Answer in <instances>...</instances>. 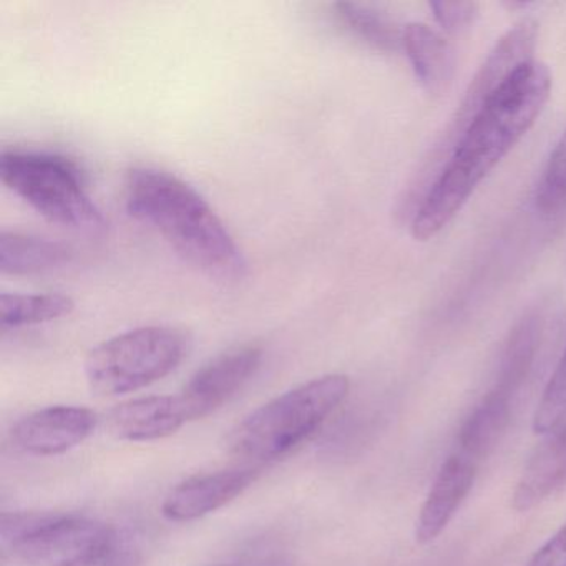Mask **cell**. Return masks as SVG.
I'll return each instance as SVG.
<instances>
[{
	"mask_svg": "<svg viewBox=\"0 0 566 566\" xmlns=\"http://www.w3.org/2000/svg\"><path fill=\"white\" fill-rule=\"evenodd\" d=\"M187 350V336L175 327H138L94 347L85 359V377L94 392L122 396L174 373Z\"/></svg>",
	"mask_w": 566,
	"mask_h": 566,
	"instance_id": "cell-6",
	"label": "cell"
},
{
	"mask_svg": "<svg viewBox=\"0 0 566 566\" xmlns=\"http://www.w3.org/2000/svg\"><path fill=\"white\" fill-rule=\"evenodd\" d=\"M108 430L118 440L151 442L174 436L187 423L177 396L128 400L108 413Z\"/></svg>",
	"mask_w": 566,
	"mask_h": 566,
	"instance_id": "cell-12",
	"label": "cell"
},
{
	"mask_svg": "<svg viewBox=\"0 0 566 566\" xmlns=\"http://www.w3.org/2000/svg\"><path fill=\"white\" fill-rule=\"evenodd\" d=\"M258 475L260 470L247 467L191 476L165 496L161 513L171 522L203 518L238 499L256 482Z\"/></svg>",
	"mask_w": 566,
	"mask_h": 566,
	"instance_id": "cell-10",
	"label": "cell"
},
{
	"mask_svg": "<svg viewBox=\"0 0 566 566\" xmlns=\"http://www.w3.org/2000/svg\"><path fill=\"white\" fill-rule=\"evenodd\" d=\"M536 34L538 25L532 19L516 24L510 29L499 42L493 51L490 52L486 61L483 62L480 71L476 72L473 81L467 88L465 97L462 104L457 108L455 117L449 125V132L443 137L442 145L439 147L440 154L449 151L452 154L459 138L462 137L470 122L473 120L480 108L483 107L490 95L526 62L533 61V51H535Z\"/></svg>",
	"mask_w": 566,
	"mask_h": 566,
	"instance_id": "cell-7",
	"label": "cell"
},
{
	"mask_svg": "<svg viewBox=\"0 0 566 566\" xmlns=\"http://www.w3.org/2000/svg\"><path fill=\"white\" fill-rule=\"evenodd\" d=\"M526 566H566V523L533 555Z\"/></svg>",
	"mask_w": 566,
	"mask_h": 566,
	"instance_id": "cell-23",
	"label": "cell"
},
{
	"mask_svg": "<svg viewBox=\"0 0 566 566\" xmlns=\"http://www.w3.org/2000/svg\"><path fill=\"white\" fill-rule=\"evenodd\" d=\"M536 210L553 214L566 205V132L549 155L535 193Z\"/></svg>",
	"mask_w": 566,
	"mask_h": 566,
	"instance_id": "cell-20",
	"label": "cell"
},
{
	"mask_svg": "<svg viewBox=\"0 0 566 566\" xmlns=\"http://www.w3.org/2000/svg\"><path fill=\"white\" fill-rule=\"evenodd\" d=\"M72 251L59 241L34 234L0 233V271L9 276L49 273L71 263Z\"/></svg>",
	"mask_w": 566,
	"mask_h": 566,
	"instance_id": "cell-16",
	"label": "cell"
},
{
	"mask_svg": "<svg viewBox=\"0 0 566 566\" xmlns=\"http://www.w3.org/2000/svg\"><path fill=\"white\" fill-rule=\"evenodd\" d=\"M403 52L427 94L440 97L449 91L455 75V54L439 31L419 22L407 24L403 28Z\"/></svg>",
	"mask_w": 566,
	"mask_h": 566,
	"instance_id": "cell-13",
	"label": "cell"
},
{
	"mask_svg": "<svg viewBox=\"0 0 566 566\" xmlns=\"http://www.w3.org/2000/svg\"><path fill=\"white\" fill-rule=\"evenodd\" d=\"M75 303L61 293L8 294L0 296V324L2 329L35 326L69 316Z\"/></svg>",
	"mask_w": 566,
	"mask_h": 566,
	"instance_id": "cell-18",
	"label": "cell"
},
{
	"mask_svg": "<svg viewBox=\"0 0 566 566\" xmlns=\"http://www.w3.org/2000/svg\"><path fill=\"white\" fill-rule=\"evenodd\" d=\"M479 469V463L455 450L447 457L420 509L416 525L417 542H433L447 528L472 490Z\"/></svg>",
	"mask_w": 566,
	"mask_h": 566,
	"instance_id": "cell-11",
	"label": "cell"
},
{
	"mask_svg": "<svg viewBox=\"0 0 566 566\" xmlns=\"http://www.w3.org/2000/svg\"><path fill=\"white\" fill-rule=\"evenodd\" d=\"M430 9L442 31L449 34L465 31L479 18L476 2H430Z\"/></svg>",
	"mask_w": 566,
	"mask_h": 566,
	"instance_id": "cell-22",
	"label": "cell"
},
{
	"mask_svg": "<svg viewBox=\"0 0 566 566\" xmlns=\"http://www.w3.org/2000/svg\"><path fill=\"white\" fill-rule=\"evenodd\" d=\"M125 207L210 280L233 284L247 277V258L227 224L181 178L157 168H134L125 181Z\"/></svg>",
	"mask_w": 566,
	"mask_h": 566,
	"instance_id": "cell-2",
	"label": "cell"
},
{
	"mask_svg": "<svg viewBox=\"0 0 566 566\" xmlns=\"http://www.w3.org/2000/svg\"><path fill=\"white\" fill-rule=\"evenodd\" d=\"M566 482V423L548 433L526 463L515 492L513 509L528 512L545 502Z\"/></svg>",
	"mask_w": 566,
	"mask_h": 566,
	"instance_id": "cell-14",
	"label": "cell"
},
{
	"mask_svg": "<svg viewBox=\"0 0 566 566\" xmlns=\"http://www.w3.org/2000/svg\"><path fill=\"white\" fill-rule=\"evenodd\" d=\"M563 423H566V349L546 384L545 392L533 417V429L548 436Z\"/></svg>",
	"mask_w": 566,
	"mask_h": 566,
	"instance_id": "cell-21",
	"label": "cell"
},
{
	"mask_svg": "<svg viewBox=\"0 0 566 566\" xmlns=\"http://www.w3.org/2000/svg\"><path fill=\"white\" fill-rule=\"evenodd\" d=\"M97 426V413L84 407H48L19 420L12 440L29 455H61L85 442Z\"/></svg>",
	"mask_w": 566,
	"mask_h": 566,
	"instance_id": "cell-9",
	"label": "cell"
},
{
	"mask_svg": "<svg viewBox=\"0 0 566 566\" xmlns=\"http://www.w3.org/2000/svg\"><path fill=\"white\" fill-rule=\"evenodd\" d=\"M349 387V377L327 374L274 397L234 429L231 452L254 462L286 455L326 422Z\"/></svg>",
	"mask_w": 566,
	"mask_h": 566,
	"instance_id": "cell-3",
	"label": "cell"
},
{
	"mask_svg": "<svg viewBox=\"0 0 566 566\" xmlns=\"http://www.w3.org/2000/svg\"><path fill=\"white\" fill-rule=\"evenodd\" d=\"M549 91L548 67L530 61L490 95L417 208L412 220L417 241L432 240L457 217L476 187L533 127Z\"/></svg>",
	"mask_w": 566,
	"mask_h": 566,
	"instance_id": "cell-1",
	"label": "cell"
},
{
	"mask_svg": "<svg viewBox=\"0 0 566 566\" xmlns=\"http://www.w3.org/2000/svg\"><path fill=\"white\" fill-rule=\"evenodd\" d=\"M538 323L535 317H528L516 326L506 343L505 350H503L502 366H500L499 379L495 384L496 389L515 396L532 367L536 346H538Z\"/></svg>",
	"mask_w": 566,
	"mask_h": 566,
	"instance_id": "cell-19",
	"label": "cell"
},
{
	"mask_svg": "<svg viewBox=\"0 0 566 566\" xmlns=\"http://www.w3.org/2000/svg\"><path fill=\"white\" fill-rule=\"evenodd\" d=\"M0 180L52 223L87 233L105 228L104 214L85 190L81 171L67 158L44 151H4Z\"/></svg>",
	"mask_w": 566,
	"mask_h": 566,
	"instance_id": "cell-4",
	"label": "cell"
},
{
	"mask_svg": "<svg viewBox=\"0 0 566 566\" xmlns=\"http://www.w3.org/2000/svg\"><path fill=\"white\" fill-rule=\"evenodd\" d=\"M334 12L340 24L364 44L387 54L403 51V28L377 9L357 2H337Z\"/></svg>",
	"mask_w": 566,
	"mask_h": 566,
	"instance_id": "cell-17",
	"label": "cell"
},
{
	"mask_svg": "<svg viewBox=\"0 0 566 566\" xmlns=\"http://www.w3.org/2000/svg\"><path fill=\"white\" fill-rule=\"evenodd\" d=\"M0 536L2 546L28 566H98L117 533L85 516L6 513Z\"/></svg>",
	"mask_w": 566,
	"mask_h": 566,
	"instance_id": "cell-5",
	"label": "cell"
},
{
	"mask_svg": "<svg viewBox=\"0 0 566 566\" xmlns=\"http://www.w3.org/2000/svg\"><path fill=\"white\" fill-rule=\"evenodd\" d=\"M98 566H142V556L137 546L128 539L115 538L111 552Z\"/></svg>",
	"mask_w": 566,
	"mask_h": 566,
	"instance_id": "cell-24",
	"label": "cell"
},
{
	"mask_svg": "<svg viewBox=\"0 0 566 566\" xmlns=\"http://www.w3.org/2000/svg\"><path fill=\"white\" fill-rule=\"evenodd\" d=\"M261 360L260 347L241 346L205 364L177 396L187 422L205 419L230 402L260 369Z\"/></svg>",
	"mask_w": 566,
	"mask_h": 566,
	"instance_id": "cell-8",
	"label": "cell"
},
{
	"mask_svg": "<svg viewBox=\"0 0 566 566\" xmlns=\"http://www.w3.org/2000/svg\"><path fill=\"white\" fill-rule=\"evenodd\" d=\"M513 397L493 387L460 429L455 452L482 465L510 422Z\"/></svg>",
	"mask_w": 566,
	"mask_h": 566,
	"instance_id": "cell-15",
	"label": "cell"
},
{
	"mask_svg": "<svg viewBox=\"0 0 566 566\" xmlns=\"http://www.w3.org/2000/svg\"><path fill=\"white\" fill-rule=\"evenodd\" d=\"M214 566H231V565H214Z\"/></svg>",
	"mask_w": 566,
	"mask_h": 566,
	"instance_id": "cell-25",
	"label": "cell"
}]
</instances>
